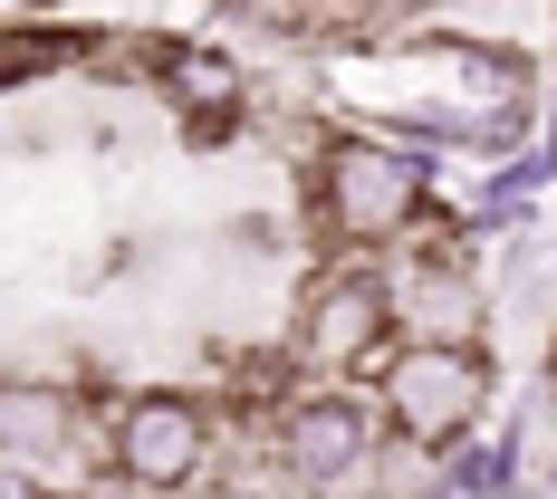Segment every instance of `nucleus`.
<instances>
[{
	"label": "nucleus",
	"mask_w": 557,
	"mask_h": 499,
	"mask_svg": "<svg viewBox=\"0 0 557 499\" xmlns=\"http://www.w3.org/2000/svg\"><path fill=\"white\" fill-rule=\"evenodd\" d=\"M202 461H212V423H202L193 403L145 394V403L115 413V471H125V481H145V490H183V481H202Z\"/></svg>",
	"instance_id": "f257e3e1"
}]
</instances>
